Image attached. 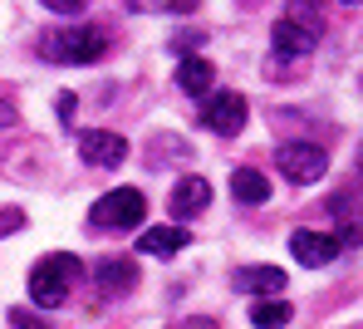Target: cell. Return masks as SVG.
I'll use <instances>...</instances> for the list:
<instances>
[{
	"label": "cell",
	"mask_w": 363,
	"mask_h": 329,
	"mask_svg": "<svg viewBox=\"0 0 363 329\" xmlns=\"http://www.w3.org/2000/svg\"><path fill=\"white\" fill-rule=\"evenodd\" d=\"M349 5H354V0H349Z\"/></svg>",
	"instance_id": "24"
},
{
	"label": "cell",
	"mask_w": 363,
	"mask_h": 329,
	"mask_svg": "<svg viewBox=\"0 0 363 329\" xmlns=\"http://www.w3.org/2000/svg\"><path fill=\"white\" fill-rule=\"evenodd\" d=\"M15 118H20V113H15V104H10V99H0V128H10Z\"/></svg>",
	"instance_id": "21"
},
{
	"label": "cell",
	"mask_w": 363,
	"mask_h": 329,
	"mask_svg": "<svg viewBox=\"0 0 363 329\" xmlns=\"http://www.w3.org/2000/svg\"><path fill=\"white\" fill-rule=\"evenodd\" d=\"M334 241H339V251H344V246H363V211H354V216H349L344 236H334Z\"/></svg>",
	"instance_id": "16"
},
{
	"label": "cell",
	"mask_w": 363,
	"mask_h": 329,
	"mask_svg": "<svg viewBox=\"0 0 363 329\" xmlns=\"http://www.w3.org/2000/svg\"><path fill=\"white\" fill-rule=\"evenodd\" d=\"M270 40H275V55H295V60L309 55L324 40V10H319V0H290L285 15L275 20Z\"/></svg>",
	"instance_id": "1"
},
{
	"label": "cell",
	"mask_w": 363,
	"mask_h": 329,
	"mask_svg": "<svg viewBox=\"0 0 363 329\" xmlns=\"http://www.w3.org/2000/svg\"><path fill=\"white\" fill-rule=\"evenodd\" d=\"M79 157L89 167H118L123 157H128V138L108 133V128H84L79 133Z\"/></svg>",
	"instance_id": "7"
},
{
	"label": "cell",
	"mask_w": 363,
	"mask_h": 329,
	"mask_svg": "<svg viewBox=\"0 0 363 329\" xmlns=\"http://www.w3.org/2000/svg\"><path fill=\"white\" fill-rule=\"evenodd\" d=\"M143 216H147V197L138 187H113L108 197L94 201V226H104V231H128Z\"/></svg>",
	"instance_id": "4"
},
{
	"label": "cell",
	"mask_w": 363,
	"mask_h": 329,
	"mask_svg": "<svg viewBox=\"0 0 363 329\" xmlns=\"http://www.w3.org/2000/svg\"><path fill=\"white\" fill-rule=\"evenodd\" d=\"M10 325H15V329H45L35 315H30V310H10Z\"/></svg>",
	"instance_id": "20"
},
{
	"label": "cell",
	"mask_w": 363,
	"mask_h": 329,
	"mask_svg": "<svg viewBox=\"0 0 363 329\" xmlns=\"http://www.w3.org/2000/svg\"><path fill=\"white\" fill-rule=\"evenodd\" d=\"M15 226H25V211H15V206H10V211H0V236H10Z\"/></svg>",
	"instance_id": "19"
},
{
	"label": "cell",
	"mask_w": 363,
	"mask_h": 329,
	"mask_svg": "<svg viewBox=\"0 0 363 329\" xmlns=\"http://www.w3.org/2000/svg\"><path fill=\"white\" fill-rule=\"evenodd\" d=\"M290 256L300 265H309V270H319V265H329L339 256V241L324 236V231H295V236H290Z\"/></svg>",
	"instance_id": "8"
},
{
	"label": "cell",
	"mask_w": 363,
	"mask_h": 329,
	"mask_svg": "<svg viewBox=\"0 0 363 329\" xmlns=\"http://www.w3.org/2000/svg\"><path fill=\"white\" fill-rule=\"evenodd\" d=\"M275 167H280L285 182H295V187H314V182L324 177L329 157H324L319 143H285V147L275 152Z\"/></svg>",
	"instance_id": "5"
},
{
	"label": "cell",
	"mask_w": 363,
	"mask_h": 329,
	"mask_svg": "<svg viewBox=\"0 0 363 329\" xmlns=\"http://www.w3.org/2000/svg\"><path fill=\"white\" fill-rule=\"evenodd\" d=\"M241 290H255V295H280L285 290V270L280 265H255V270H241L236 275Z\"/></svg>",
	"instance_id": "15"
},
{
	"label": "cell",
	"mask_w": 363,
	"mask_h": 329,
	"mask_svg": "<svg viewBox=\"0 0 363 329\" xmlns=\"http://www.w3.org/2000/svg\"><path fill=\"white\" fill-rule=\"evenodd\" d=\"M79 275H84V265L79 256H45V261L30 270V305L35 310H60L64 300L74 295V285H79Z\"/></svg>",
	"instance_id": "2"
},
{
	"label": "cell",
	"mask_w": 363,
	"mask_h": 329,
	"mask_svg": "<svg viewBox=\"0 0 363 329\" xmlns=\"http://www.w3.org/2000/svg\"><path fill=\"white\" fill-rule=\"evenodd\" d=\"M206 201H211V182H206V177H177L167 206H172V216H196Z\"/></svg>",
	"instance_id": "11"
},
{
	"label": "cell",
	"mask_w": 363,
	"mask_h": 329,
	"mask_svg": "<svg viewBox=\"0 0 363 329\" xmlns=\"http://www.w3.org/2000/svg\"><path fill=\"white\" fill-rule=\"evenodd\" d=\"M89 0H45V10H55V15H79Z\"/></svg>",
	"instance_id": "18"
},
{
	"label": "cell",
	"mask_w": 363,
	"mask_h": 329,
	"mask_svg": "<svg viewBox=\"0 0 363 329\" xmlns=\"http://www.w3.org/2000/svg\"><path fill=\"white\" fill-rule=\"evenodd\" d=\"M290 320H295V310H290L285 295H265V300L250 305V325L255 329H285Z\"/></svg>",
	"instance_id": "14"
},
{
	"label": "cell",
	"mask_w": 363,
	"mask_h": 329,
	"mask_svg": "<svg viewBox=\"0 0 363 329\" xmlns=\"http://www.w3.org/2000/svg\"><path fill=\"white\" fill-rule=\"evenodd\" d=\"M172 329H221V325H216V320H201V315H196V320H182V325H172Z\"/></svg>",
	"instance_id": "22"
},
{
	"label": "cell",
	"mask_w": 363,
	"mask_h": 329,
	"mask_svg": "<svg viewBox=\"0 0 363 329\" xmlns=\"http://www.w3.org/2000/svg\"><path fill=\"white\" fill-rule=\"evenodd\" d=\"M177 84L191 99H206L211 84H216V69H211V60H201V55H182L177 60Z\"/></svg>",
	"instance_id": "12"
},
{
	"label": "cell",
	"mask_w": 363,
	"mask_h": 329,
	"mask_svg": "<svg viewBox=\"0 0 363 329\" xmlns=\"http://www.w3.org/2000/svg\"><path fill=\"white\" fill-rule=\"evenodd\" d=\"M128 10H138V15H162V10H177V0H123Z\"/></svg>",
	"instance_id": "17"
},
{
	"label": "cell",
	"mask_w": 363,
	"mask_h": 329,
	"mask_svg": "<svg viewBox=\"0 0 363 329\" xmlns=\"http://www.w3.org/2000/svg\"><path fill=\"white\" fill-rule=\"evenodd\" d=\"M55 108H60V118H74V94H60V104H55Z\"/></svg>",
	"instance_id": "23"
},
{
	"label": "cell",
	"mask_w": 363,
	"mask_h": 329,
	"mask_svg": "<svg viewBox=\"0 0 363 329\" xmlns=\"http://www.w3.org/2000/svg\"><path fill=\"white\" fill-rule=\"evenodd\" d=\"M191 246V231L186 226H147L143 236H138V256H177V251H186Z\"/></svg>",
	"instance_id": "10"
},
{
	"label": "cell",
	"mask_w": 363,
	"mask_h": 329,
	"mask_svg": "<svg viewBox=\"0 0 363 329\" xmlns=\"http://www.w3.org/2000/svg\"><path fill=\"white\" fill-rule=\"evenodd\" d=\"M201 123L206 128H216L221 138H236L245 128V99L236 89H221V94H206V104H201Z\"/></svg>",
	"instance_id": "6"
},
{
	"label": "cell",
	"mask_w": 363,
	"mask_h": 329,
	"mask_svg": "<svg viewBox=\"0 0 363 329\" xmlns=\"http://www.w3.org/2000/svg\"><path fill=\"white\" fill-rule=\"evenodd\" d=\"M94 285H99L104 295H128V290H138V261H128V256L99 261L94 265Z\"/></svg>",
	"instance_id": "9"
},
{
	"label": "cell",
	"mask_w": 363,
	"mask_h": 329,
	"mask_svg": "<svg viewBox=\"0 0 363 329\" xmlns=\"http://www.w3.org/2000/svg\"><path fill=\"white\" fill-rule=\"evenodd\" d=\"M231 197L245 201V206L270 201V177H265V172H255V167H236V172H231Z\"/></svg>",
	"instance_id": "13"
},
{
	"label": "cell",
	"mask_w": 363,
	"mask_h": 329,
	"mask_svg": "<svg viewBox=\"0 0 363 329\" xmlns=\"http://www.w3.org/2000/svg\"><path fill=\"white\" fill-rule=\"evenodd\" d=\"M104 50H108V35L99 25H64L45 40V55L55 65H94L104 60Z\"/></svg>",
	"instance_id": "3"
}]
</instances>
